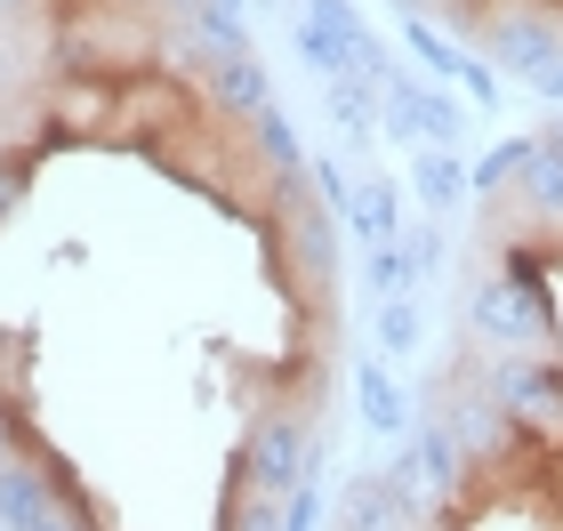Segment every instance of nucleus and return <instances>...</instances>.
<instances>
[{"label": "nucleus", "instance_id": "nucleus-1", "mask_svg": "<svg viewBox=\"0 0 563 531\" xmlns=\"http://www.w3.org/2000/svg\"><path fill=\"white\" fill-rule=\"evenodd\" d=\"M467 331L492 354H563L555 307H548V266L531 250H507V266L467 290Z\"/></svg>", "mask_w": 563, "mask_h": 531}, {"label": "nucleus", "instance_id": "nucleus-2", "mask_svg": "<svg viewBox=\"0 0 563 531\" xmlns=\"http://www.w3.org/2000/svg\"><path fill=\"white\" fill-rule=\"evenodd\" d=\"M298 48H306V65L322 73V81H387L395 57H387V41L371 33L363 16L346 9V0H306V16H298Z\"/></svg>", "mask_w": 563, "mask_h": 531}, {"label": "nucleus", "instance_id": "nucleus-3", "mask_svg": "<svg viewBox=\"0 0 563 531\" xmlns=\"http://www.w3.org/2000/svg\"><path fill=\"white\" fill-rule=\"evenodd\" d=\"M475 16H483V48H492L499 73H516V81L540 89L563 65V16L548 0H492V9H475Z\"/></svg>", "mask_w": 563, "mask_h": 531}, {"label": "nucleus", "instance_id": "nucleus-4", "mask_svg": "<svg viewBox=\"0 0 563 531\" xmlns=\"http://www.w3.org/2000/svg\"><path fill=\"white\" fill-rule=\"evenodd\" d=\"M483 387H492V402L507 411L516 435L563 443V363L555 354H499V363L483 370Z\"/></svg>", "mask_w": 563, "mask_h": 531}, {"label": "nucleus", "instance_id": "nucleus-5", "mask_svg": "<svg viewBox=\"0 0 563 531\" xmlns=\"http://www.w3.org/2000/svg\"><path fill=\"white\" fill-rule=\"evenodd\" d=\"M314 467H322V451H314V435H306V411H266L258 427H250V443H242V475H250V491L290 499Z\"/></svg>", "mask_w": 563, "mask_h": 531}, {"label": "nucleus", "instance_id": "nucleus-6", "mask_svg": "<svg viewBox=\"0 0 563 531\" xmlns=\"http://www.w3.org/2000/svg\"><path fill=\"white\" fill-rule=\"evenodd\" d=\"M378 130H387L395 145H459V130H467V113H459V97H443L434 81H411V73H387L378 81Z\"/></svg>", "mask_w": 563, "mask_h": 531}, {"label": "nucleus", "instance_id": "nucleus-7", "mask_svg": "<svg viewBox=\"0 0 563 531\" xmlns=\"http://www.w3.org/2000/svg\"><path fill=\"white\" fill-rule=\"evenodd\" d=\"M65 499H73L65 460H33V451H16V460L0 467V531H33L41 516H57Z\"/></svg>", "mask_w": 563, "mask_h": 531}, {"label": "nucleus", "instance_id": "nucleus-8", "mask_svg": "<svg viewBox=\"0 0 563 531\" xmlns=\"http://www.w3.org/2000/svg\"><path fill=\"white\" fill-rule=\"evenodd\" d=\"M402 460H411V475H419V491H427V499H459V484H467V451L451 443L443 411L411 419V435H402Z\"/></svg>", "mask_w": 563, "mask_h": 531}, {"label": "nucleus", "instance_id": "nucleus-9", "mask_svg": "<svg viewBox=\"0 0 563 531\" xmlns=\"http://www.w3.org/2000/svg\"><path fill=\"white\" fill-rule=\"evenodd\" d=\"M201 106H210L218 121H258V113L274 106L266 65H258V57H218V65H201Z\"/></svg>", "mask_w": 563, "mask_h": 531}, {"label": "nucleus", "instance_id": "nucleus-10", "mask_svg": "<svg viewBox=\"0 0 563 531\" xmlns=\"http://www.w3.org/2000/svg\"><path fill=\"white\" fill-rule=\"evenodd\" d=\"M499 201H516L531 234H540V225H563V145H555V137H531L516 186H507Z\"/></svg>", "mask_w": 563, "mask_h": 531}, {"label": "nucleus", "instance_id": "nucleus-11", "mask_svg": "<svg viewBox=\"0 0 563 531\" xmlns=\"http://www.w3.org/2000/svg\"><path fill=\"white\" fill-rule=\"evenodd\" d=\"M443 427H451V443L467 451V467H492L499 443L516 435V427H507V411L492 402V387H459V395L443 402Z\"/></svg>", "mask_w": 563, "mask_h": 531}, {"label": "nucleus", "instance_id": "nucleus-12", "mask_svg": "<svg viewBox=\"0 0 563 531\" xmlns=\"http://www.w3.org/2000/svg\"><path fill=\"white\" fill-rule=\"evenodd\" d=\"M339 531H419V516L387 491V475H346V491H339Z\"/></svg>", "mask_w": 563, "mask_h": 531}, {"label": "nucleus", "instance_id": "nucleus-13", "mask_svg": "<svg viewBox=\"0 0 563 531\" xmlns=\"http://www.w3.org/2000/svg\"><path fill=\"white\" fill-rule=\"evenodd\" d=\"M346 225H354L371 250L402 242V193L387 186V177H363V186H354V201H346Z\"/></svg>", "mask_w": 563, "mask_h": 531}, {"label": "nucleus", "instance_id": "nucleus-14", "mask_svg": "<svg viewBox=\"0 0 563 531\" xmlns=\"http://www.w3.org/2000/svg\"><path fill=\"white\" fill-rule=\"evenodd\" d=\"M354 395H363V427H378V435H411V402H402V387L387 378V363H354Z\"/></svg>", "mask_w": 563, "mask_h": 531}, {"label": "nucleus", "instance_id": "nucleus-15", "mask_svg": "<svg viewBox=\"0 0 563 531\" xmlns=\"http://www.w3.org/2000/svg\"><path fill=\"white\" fill-rule=\"evenodd\" d=\"M250 154L274 169V186H298V177H306V145H298V130H290V113H274V106L250 121Z\"/></svg>", "mask_w": 563, "mask_h": 531}, {"label": "nucleus", "instance_id": "nucleus-16", "mask_svg": "<svg viewBox=\"0 0 563 531\" xmlns=\"http://www.w3.org/2000/svg\"><path fill=\"white\" fill-rule=\"evenodd\" d=\"M411 193L427 210H459V201H467V162L443 154V145H419L411 154Z\"/></svg>", "mask_w": 563, "mask_h": 531}, {"label": "nucleus", "instance_id": "nucleus-17", "mask_svg": "<svg viewBox=\"0 0 563 531\" xmlns=\"http://www.w3.org/2000/svg\"><path fill=\"white\" fill-rule=\"evenodd\" d=\"M186 33H194V48H201V57H250V24L234 16V9H218V0H201V9L186 16Z\"/></svg>", "mask_w": 563, "mask_h": 531}, {"label": "nucleus", "instance_id": "nucleus-18", "mask_svg": "<svg viewBox=\"0 0 563 531\" xmlns=\"http://www.w3.org/2000/svg\"><path fill=\"white\" fill-rule=\"evenodd\" d=\"M402 48H411V57L427 65V73H443V81H459V73H467L475 57H467V48H459L451 33H434V24L427 16H402Z\"/></svg>", "mask_w": 563, "mask_h": 531}, {"label": "nucleus", "instance_id": "nucleus-19", "mask_svg": "<svg viewBox=\"0 0 563 531\" xmlns=\"http://www.w3.org/2000/svg\"><path fill=\"white\" fill-rule=\"evenodd\" d=\"M322 97H330V121H339L354 145L378 130V89L371 81H322Z\"/></svg>", "mask_w": 563, "mask_h": 531}, {"label": "nucleus", "instance_id": "nucleus-20", "mask_svg": "<svg viewBox=\"0 0 563 531\" xmlns=\"http://www.w3.org/2000/svg\"><path fill=\"white\" fill-rule=\"evenodd\" d=\"M523 154H531V137H499L492 154H483V162L467 169V193H483V201H499L507 186H516V169H523Z\"/></svg>", "mask_w": 563, "mask_h": 531}, {"label": "nucleus", "instance_id": "nucleus-21", "mask_svg": "<svg viewBox=\"0 0 563 531\" xmlns=\"http://www.w3.org/2000/svg\"><path fill=\"white\" fill-rule=\"evenodd\" d=\"M419 339H427L419 307H411V298H387V307H378V346H387V354H411Z\"/></svg>", "mask_w": 563, "mask_h": 531}, {"label": "nucleus", "instance_id": "nucleus-22", "mask_svg": "<svg viewBox=\"0 0 563 531\" xmlns=\"http://www.w3.org/2000/svg\"><path fill=\"white\" fill-rule=\"evenodd\" d=\"M306 186H314V201L330 218H346V201H354V177H346V162H306Z\"/></svg>", "mask_w": 563, "mask_h": 531}, {"label": "nucleus", "instance_id": "nucleus-23", "mask_svg": "<svg viewBox=\"0 0 563 531\" xmlns=\"http://www.w3.org/2000/svg\"><path fill=\"white\" fill-rule=\"evenodd\" d=\"M371 290H378V307H387V298H402V290H411V258H402V242H387V250H371Z\"/></svg>", "mask_w": 563, "mask_h": 531}, {"label": "nucleus", "instance_id": "nucleus-24", "mask_svg": "<svg viewBox=\"0 0 563 531\" xmlns=\"http://www.w3.org/2000/svg\"><path fill=\"white\" fill-rule=\"evenodd\" d=\"M402 258H411V283H419V274H434V266H443V234H434V225H419V234L402 242Z\"/></svg>", "mask_w": 563, "mask_h": 531}, {"label": "nucleus", "instance_id": "nucleus-25", "mask_svg": "<svg viewBox=\"0 0 563 531\" xmlns=\"http://www.w3.org/2000/svg\"><path fill=\"white\" fill-rule=\"evenodd\" d=\"M48 16V0H0V41H16L24 24H41Z\"/></svg>", "mask_w": 563, "mask_h": 531}, {"label": "nucleus", "instance_id": "nucleus-26", "mask_svg": "<svg viewBox=\"0 0 563 531\" xmlns=\"http://www.w3.org/2000/svg\"><path fill=\"white\" fill-rule=\"evenodd\" d=\"M459 89H467V106H475V113H492V106H499V81H492V65H467V73H459Z\"/></svg>", "mask_w": 563, "mask_h": 531}, {"label": "nucleus", "instance_id": "nucleus-27", "mask_svg": "<svg viewBox=\"0 0 563 531\" xmlns=\"http://www.w3.org/2000/svg\"><path fill=\"white\" fill-rule=\"evenodd\" d=\"M24 97V57H16V41H0V106H16Z\"/></svg>", "mask_w": 563, "mask_h": 531}, {"label": "nucleus", "instance_id": "nucleus-28", "mask_svg": "<svg viewBox=\"0 0 563 531\" xmlns=\"http://www.w3.org/2000/svg\"><path fill=\"white\" fill-rule=\"evenodd\" d=\"M16 201H24V169H16V162H0V225L16 218Z\"/></svg>", "mask_w": 563, "mask_h": 531}, {"label": "nucleus", "instance_id": "nucleus-29", "mask_svg": "<svg viewBox=\"0 0 563 531\" xmlns=\"http://www.w3.org/2000/svg\"><path fill=\"white\" fill-rule=\"evenodd\" d=\"M402 16H459V9H475V0H395Z\"/></svg>", "mask_w": 563, "mask_h": 531}, {"label": "nucleus", "instance_id": "nucleus-30", "mask_svg": "<svg viewBox=\"0 0 563 531\" xmlns=\"http://www.w3.org/2000/svg\"><path fill=\"white\" fill-rule=\"evenodd\" d=\"M16 451H24V443H16V411H0V467H9Z\"/></svg>", "mask_w": 563, "mask_h": 531}, {"label": "nucleus", "instance_id": "nucleus-31", "mask_svg": "<svg viewBox=\"0 0 563 531\" xmlns=\"http://www.w3.org/2000/svg\"><path fill=\"white\" fill-rule=\"evenodd\" d=\"M194 9H201V0H162V16H177V24H186Z\"/></svg>", "mask_w": 563, "mask_h": 531}, {"label": "nucleus", "instance_id": "nucleus-32", "mask_svg": "<svg viewBox=\"0 0 563 531\" xmlns=\"http://www.w3.org/2000/svg\"><path fill=\"white\" fill-rule=\"evenodd\" d=\"M540 97H563V65H555V73H548V81H540Z\"/></svg>", "mask_w": 563, "mask_h": 531}, {"label": "nucleus", "instance_id": "nucleus-33", "mask_svg": "<svg viewBox=\"0 0 563 531\" xmlns=\"http://www.w3.org/2000/svg\"><path fill=\"white\" fill-rule=\"evenodd\" d=\"M218 9H234V16H242V9H250V0H218Z\"/></svg>", "mask_w": 563, "mask_h": 531}, {"label": "nucleus", "instance_id": "nucleus-34", "mask_svg": "<svg viewBox=\"0 0 563 531\" xmlns=\"http://www.w3.org/2000/svg\"><path fill=\"white\" fill-rule=\"evenodd\" d=\"M548 137H555V145H563V121H555V130H548Z\"/></svg>", "mask_w": 563, "mask_h": 531}, {"label": "nucleus", "instance_id": "nucleus-35", "mask_svg": "<svg viewBox=\"0 0 563 531\" xmlns=\"http://www.w3.org/2000/svg\"><path fill=\"white\" fill-rule=\"evenodd\" d=\"M0 411H9V387H0Z\"/></svg>", "mask_w": 563, "mask_h": 531}, {"label": "nucleus", "instance_id": "nucleus-36", "mask_svg": "<svg viewBox=\"0 0 563 531\" xmlns=\"http://www.w3.org/2000/svg\"><path fill=\"white\" fill-rule=\"evenodd\" d=\"M0 162H9V154H0Z\"/></svg>", "mask_w": 563, "mask_h": 531}]
</instances>
